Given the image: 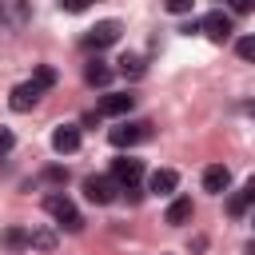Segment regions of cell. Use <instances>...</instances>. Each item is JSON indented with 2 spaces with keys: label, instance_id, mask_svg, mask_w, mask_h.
Here are the masks:
<instances>
[{
  "label": "cell",
  "instance_id": "6da1fadb",
  "mask_svg": "<svg viewBox=\"0 0 255 255\" xmlns=\"http://www.w3.org/2000/svg\"><path fill=\"white\" fill-rule=\"evenodd\" d=\"M120 191H124V187H120L116 175H88V179H84V195H88L92 203H112Z\"/></svg>",
  "mask_w": 255,
  "mask_h": 255
},
{
  "label": "cell",
  "instance_id": "7a4b0ae2",
  "mask_svg": "<svg viewBox=\"0 0 255 255\" xmlns=\"http://www.w3.org/2000/svg\"><path fill=\"white\" fill-rule=\"evenodd\" d=\"M44 207H48V215L60 219V227H68V231H80V227H84V219H80V211H76V203H72L68 195H48Z\"/></svg>",
  "mask_w": 255,
  "mask_h": 255
},
{
  "label": "cell",
  "instance_id": "3957f363",
  "mask_svg": "<svg viewBox=\"0 0 255 255\" xmlns=\"http://www.w3.org/2000/svg\"><path fill=\"white\" fill-rule=\"evenodd\" d=\"M40 96H44V88H40L36 80L16 84V88H12V96H8V108H12V112H32V108L40 104Z\"/></svg>",
  "mask_w": 255,
  "mask_h": 255
},
{
  "label": "cell",
  "instance_id": "277c9868",
  "mask_svg": "<svg viewBox=\"0 0 255 255\" xmlns=\"http://www.w3.org/2000/svg\"><path fill=\"white\" fill-rule=\"evenodd\" d=\"M147 128H151V124H143V120H135V124H116V128L108 131V139H112L116 147H135L139 139H147Z\"/></svg>",
  "mask_w": 255,
  "mask_h": 255
},
{
  "label": "cell",
  "instance_id": "5b68a950",
  "mask_svg": "<svg viewBox=\"0 0 255 255\" xmlns=\"http://www.w3.org/2000/svg\"><path fill=\"white\" fill-rule=\"evenodd\" d=\"M199 32L207 36V40H215V44H223L235 28H231V16L227 12H207L203 20H199Z\"/></svg>",
  "mask_w": 255,
  "mask_h": 255
},
{
  "label": "cell",
  "instance_id": "8992f818",
  "mask_svg": "<svg viewBox=\"0 0 255 255\" xmlns=\"http://www.w3.org/2000/svg\"><path fill=\"white\" fill-rule=\"evenodd\" d=\"M116 40H120V20H100V24L88 32V48H96V52H100V48H112Z\"/></svg>",
  "mask_w": 255,
  "mask_h": 255
},
{
  "label": "cell",
  "instance_id": "52a82bcc",
  "mask_svg": "<svg viewBox=\"0 0 255 255\" xmlns=\"http://www.w3.org/2000/svg\"><path fill=\"white\" fill-rule=\"evenodd\" d=\"M52 147H56L60 155L76 151V147H80V128H76V124H60V128L52 131Z\"/></svg>",
  "mask_w": 255,
  "mask_h": 255
},
{
  "label": "cell",
  "instance_id": "ba28073f",
  "mask_svg": "<svg viewBox=\"0 0 255 255\" xmlns=\"http://www.w3.org/2000/svg\"><path fill=\"white\" fill-rule=\"evenodd\" d=\"M175 187H179V175H175L171 167H155L151 179H147V191H151V195H171Z\"/></svg>",
  "mask_w": 255,
  "mask_h": 255
},
{
  "label": "cell",
  "instance_id": "9c48e42d",
  "mask_svg": "<svg viewBox=\"0 0 255 255\" xmlns=\"http://www.w3.org/2000/svg\"><path fill=\"white\" fill-rule=\"evenodd\" d=\"M131 104H135V96H128V92H112V96L100 100V116H128Z\"/></svg>",
  "mask_w": 255,
  "mask_h": 255
},
{
  "label": "cell",
  "instance_id": "30bf717a",
  "mask_svg": "<svg viewBox=\"0 0 255 255\" xmlns=\"http://www.w3.org/2000/svg\"><path fill=\"white\" fill-rule=\"evenodd\" d=\"M112 175L120 179V187H128V183H135V179L143 175V163H139V159H131V155H124V159H116V163H112Z\"/></svg>",
  "mask_w": 255,
  "mask_h": 255
},
{
  "label": "cell",
  "instance_id": "8fae6325",
  "mask_svg": "<svg viewBox=\"0 0 255 255\" xmlns=\"http://www.w3.org/2000/svg\"><path fill=\"white\" fill-rule=\"evenodd\" d=\"M203 187H207L211 195H219V191H227V187H231V171H227L223 163H211V167L203 171Z\"/></svg>",
  "mask_w": 255,
  "mask_h": 255
},
{
  "label": "cell",
  "instance_id": "7c38bea8",
  "mask_svg": "<svg viewBox=\"0 0 255 255\" xmlns=\"http://www.w3.org/2000/svg\"><path fill=\"white\" fill-rule=\"evenodd\" d=\"M24 20H28L24 0H0V24H24Z\"/></svg>",
  "mask_w": 255,
  "mask_h": 255
},
{
  "label": "cell",
  "instance_id": "4fadbf2b",
  "mask_svg": "<svg viewBox=\"0 0 255 255\" xmlns=\"http://www.w3.org/2000/svg\"><path fill=\"white\" fill-rule=\"evenodd\" d=\"M191 211H195V207H191V199H187V195H179V199H171V207H167V215H163V219L179 227V223H187V219H191Z\"/></svg>",
  "mask_w": 255,
  "mask_h": 255
},
{
  "label": "cell",
  "instance_id": "5bb4252c",
  "mask_svg": "<svg viewBox=\"0 0 255 255\" xmlns=\"http://www.w3.org/2000/svg\"><path fill=\"white\" fill-rule=\"evenodd\" d=\"M84 80H88L92 88H104V84L112 80V68H108L104 60H92V64H88V72H84Z\"/></svg>",
  "mask_w": 255,
  "mask_h": 255
},
{
  "label": "cell",
  "instance_id": "9a60e30c",
  "mask_svg": "<svg viewBox=\"0 0 255 255\" xmlns=\"http://www.w3.org/2000/svg\"><path fill=\"white\" fill-rule=\"evenodd\" d=\"M120 72H124L128 80H139V76H143V60H139L135 52H128V56H120Z\"/></svg>",
  "mask_w": 255,
  "mask_h": 255
},
{
  "label": "cell",
  "instance_id": "2e32d148",
  "mask_svg": "<svg viewBox=\"0 0 255 255\" xmlns=\"http://www.w3.org/2000/svg\"><path fill=\"white\" fill-rule=\"evenodd\" d=\"M28 247H36V251H52V247H56V235H52L48 227H40V231H28Z\"/></svg>",
  "mask_w": 255,
  "mask_h": 255
},
{
  "label": "cell",
  "instance_id": "e0dca14e",
  "mask_svg": "<svg viewBox=\"0 0 255 255\" xmlns=\"http://www.w3.org/2000/svg\"><path fill=\"white\" fill-rule=\"evenodd\" d=\"M0 243H4V247H28V231H20V227H8V231L0 235Z\"/></svg>",
  "mask_w": 255,
  "mask_h": 255
},
{
  "label": "cell",
  "instance_id": "ac0fdd59",
  "mask_svg": "<svg viewBox=\"0 0 255 255\" xmlns=\"http://www.w3.org/2000/svg\"><path fill=\"white\" fill-rule=\"evenodd\" d=\"M32 80H36V84H40V88H52V84H56V68H52V64H40V68H36V76H32Z\"/></svg>",
  "mask_w": 255,
  "mask_h": 255
},
{
  "label": "cell",
  "instance_id": "d6986e66",
  "mask_svg": "<svg viewBox=\"0 0 255 255\" xmlns=\"http://www.w3.org/2000/svg\"><path fill=\"white\" fill-rule=\"evenodd\" d=\"M235 52H239L243 60H255V36H243V40L235 44Z\"/></svg>",
  "mask_w": 255,
  "mask_h": 255
},
{
  "label": "cell",
  "instance_id": "ffe728a7",
  "mask_svg": "<svg viewBox=\"0 0 255 255\" xmlns=\"http://www.w3.org/2000/svg\"><path fill=\"white\" fill-rule=\"evenodd\" d=\"M191 4H195V0H163V8H167L171 16H183V12H191Z\"/></svg>",
  "mask_w": 255,
  "mask_h": 255
},
{
  "label": "cell",
  "instance_id": "44dd1931",
  "mask_svg": "<svg viewBox=\"0 0 255 255\" xmlns=\"http://www.w3.org/2000/svg\"><path fill=\"white\" fill-rule=\"evenodd\" d=\"M227 211H231V215H243V211H247V195H243V191H239V195H231Z\"/></svg>",
  "mask_w": 255,
  "mask_h": 255
},
{
  "label": "cell",
  "instance_id": "7402d4cb",
  "mask_svg": "<svg viewBox=\"0 0 255 255\" xmlns=\"http://www.w3.org/2000/svg\"><path fill=\"white\" fill-rule=\"evenodd\" d=\"M88 4H92V0H60V8H64V12H84Z\"/></svg>",
  "mask_w": 255,
  "mask_h": 255
},
{
  "label": "cell",
  "instance_id": "603a6c76",
  "mask_svg": "<svg viewBox=\"0 0 255 255\" xmlns=\"http://www.w3.org/2000/svg\"><path fill=\"white\" fill-rule=\"evenodd\" d=\"M12 143H16V139H12V131H8V128H0V155H4V151H12Z\"/></svg>",
  "mask_w": 255,
  "mask_h": 255
},
{
  "label": "cell",
  "instance_id": "cb8c5ba5",
  "mask_svg": "<svg viewBox=\"0 0 255 255\" xmlns=\"http://www.w3.org/2000/svg\"><path fill=\"white\" fill-rule=\"evenodd\" d=\"M227 4H231V12H239V16H243V12H251V8H255V0H227Z\"/></svg>",
  "mask_w": 255,
  "mask_h": 255
},
{
  "label": "cell",
  "instance_id": "d4e9b609",
  "mask_svg": "<svg viewBox=\"0 0 255 255\" xmlns=\"http://www.w3.org/2000/svg\"><path fill=\"white\" fill-rule=\"evenodd\" d=\"M48 179H52V183H64V179H68V171H60V167H52V171H48Z\"/></svg>",
  "mask_w": 255,
  "mask_h": 255
},
{
  "label": "cell",
  "instance_id": "484cf974",
  "mask_svg": "<svg viewBox=\"0 0 255 255\" xmlns=\"http://www.w3.org/2000/svg\"><path fill=\"white\" fill-rule=\"evenodd\" d=\"M243 195H247V203H255V175L247 179V187H243Z\"/></svg>",
  "mask_w": 255,
  "mask_h": 255
},
{
  "label": "cell",
  "instance_id": "4316f807",
  "mask_svg": "<svg viewBox=\"0 0 255 255\" xmlns=\"http://www.w3.org/2000/svg\"><path fill=\"white\" fill-rule=\"evenodd\" d=\"M247 116H255V104H247Z\"/></svg>",
  "mask_w": 255,
  "mask_h": 255
},
{
  "label": "cell",
  "instance_id": "83f0119b",
  "mask_svg": "<svg viewBox=\"0 0 255 255\" xmlns=\"http://www.w3.org/2000/svg\"><path fill=\"white\" fill-rule=\"evenodd\" d=\"M247 255H255V243H251V247H247Z\"/></svg>",
  "mask_w": 255,
  "mask_h": 255
},
{
  "label": "cell",
  "instance_id": "f1b7e54d",
  "mask_svg": "<svg viewBox=\"0 0 255 255\" xmlns=\"http://www.w3.org/2000/svg\"><path fill=\"white\" fill-rule=\"evenodd\" d=\"M251 223H255V215H251Z\"/></svg>",
  "mask_w": 255,
  "mask_h": 255
}]
</instances>
